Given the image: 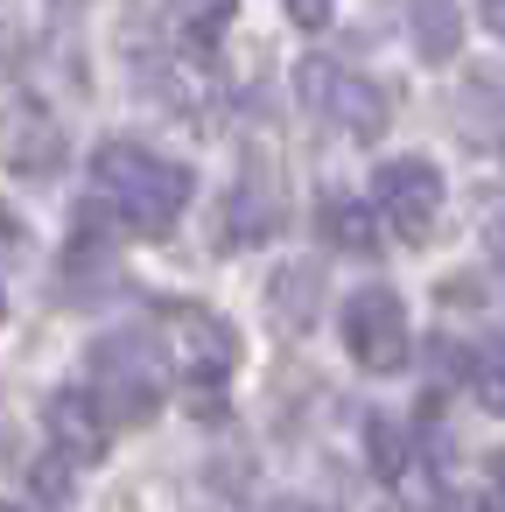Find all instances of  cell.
<instances>
[{
	"label": "cell",
	"instance_id": "obj_5",
	"mask_svg": "<svg viewBox=\"0 0 505 512\" xmlns=\"http://www.w3.org/2000/svg\"><path fill=\"white\" fill-rule=\"evenodd\" d=\"M169 358H176L183 379L211 386V379H225V372L239 365V337H232V323L211 316V309H176V316H169Z\"/></svg>",
	"mask_w": 505,
	"mask_h": 512
},
{
	"label": "cell",
	"instance_id": "obj_17",
	"mask_svg": "<svg viewBox=\"0 0 505 512\" xmlns=\"http://www.w3.org/2000/svg\"><path fill=\"white\" fill-rule=\"evenodd\" d=\"M449 512H484V498H456V505H449Z\"/></svg>",
	"mask_w": 505,
	"mask_h": 512
},
{
	"label": "cell",
	"instance_id": "obj_14",
	"mask_svg": "<svg viewBox=\"0 0 505 512\" xmlns=\"http://www.w3.org/2000/svg\"><path fill=\"white\" fill-rule=\"evenodd\" d=\"M372 463H379V477L407 470V435H393V421H372Z\"/></svg>",
	"mask_w": 505,
	"mask_h": 512
},
{
	"label": "cell",
	"instance_id": "obj_15",
	"mask_svg": "<svg viewBox=\"0 0 505 512\" xmlns=\"http://www.w3.org/2000/svg\"><path fill=\"white\" fill-rule=\"evenodd\" d=\"M288 15H295L302 29H323V22H330V0H288Z\"/></svg>",
	"mask_w": 505,
	"mask_h": 512
},
{
	"label": "cell",
	"instance_id": "obj_8",
	"mask_svg": "<svg viewBox=\"0 0 505 512\" xmlns=\"http://www.w3.org/2000/svg\"><path fill=\"white\" fill-rule=\"evenodd\" d=\"M281 225V197L267 190V176H246L239 190H232V204H225V239L232 246H253V239H267Z\"/></svg>",
	"mask_w": 505,
	"mask_h": 512
},
{
	"label": "cell",
	"instance_id": "obj_6",
	"mask_svg": "<svg viewBox=\"0 0 505 512\" xmlns=\"http://www.w3.org/2000/svg\"><path fill=\"white\" fill-rule=\"evenodd\" d=\"M92 379H99V400H113L120 421L155 414V358H148L134 337L99 344V351H92Z\"/></svg>",
	"mask_w": 505,
	"mask_h": 512
},
{
	"label": "cell",
	"instance_id": "obj_11",
	"mask_svg": "<svg viewBox=\"0 0 505 512\" xmlns=\"http://www.w3.org/2000/svg\"><path fill=\"white\" fill-rule=\"evenodd\" d=\"M463 386H470V400H477L484 414H505V337L470 344V358H463Z\"/></svg>",
	"mask_w": 505,
	"mask_h": 512
},
{
	"label": "cell",
	"instance_id": "obj_1",
	"mask_svg": "<svg viewBox=\"0 0 505 512\" xmlns=\"http://www.w3.org/2000/svg\"><path fill=\"white\" fill-rule=\"evenodd\" d=\"M92 176H99V197L120 211V225H134L148 239H162L190 204V169L162 162L155 148H134V141H106Z\"/></svg>",
	"mask_w": 505,
	"mask_h": 512
},
{
	"label": "cell",
	"instance_id": "obj_16",
	"mask_svg": "<svg viewBox=\"0 0 505 512\" xmlns=\"http://www.w3.org/2000/svg\"><path fill=\"white\" fill-rule=\"evenodd\" d=\"M484 22H491V29L505 36V0H484Z\"/></svg>",
	"mask_w": 505,
	"mask_h": 512
},
{
	"label": "cell",
	"instance_id": "obj_3",
	"mask_svg": "<svg viewBox=\"0 0 505 512\" xmlns=\"http://www.w3.org/2000/svg\"><path fill=\"white\" fill-rule=\"evenodd\" d=\"M344 344L365 372H400L414 337H407V302L393 288H358L344 302Z\"/></svg>",
	"mask_w": 505,
	"mask_h": 512
},
{
	"label": "cell",
	"instance_id": "obj_9",
	"mask_svg": "<svg viewBox=\"0 0 505 512\" xmlns=\"http://www.w3.org/2000/svg\"><path fill=\"white\" fill-rule=\"evenodd\" d=\"M407 29H414V50L428 64H449L456 43H463V15L456 0H407Z\"/></svg>",
	"mask_w": 505,
	"mask_h": 512
},
{
	"label": "cell",
	"instance_id": "obj_18",
	"mask_svg": "<svg viewBox=\"0 0 505 512\" xmlns=\"http://www.w3.org/2000/svg\"><path fill=\"white\" fill-rule=\"evenodd\" d=\"M491 477H498V491H505V456H498V463H491Z\"/></svg>",
	"mask_w": 505,
	"mask_h": 512
},
{
	"label": "cell",
	"instance_id": "obj_13",
	"mask_svg": "<svg viewBox=\"0 0 505 512\" xmlns=\"http://www.w3.org/2000/svg\"><path fill=\"white\" fill-rule=\"evenodd\" d=\"M323 239L330 246H344V253H372L379 239H372V218H365V204H351V197H323Z\"/></svg>",
	"mask_w": 505,
	"mask_h": 512
},
{
	"label": "cell",
	"instance_id": "obj_7",
	"mask_svg": "<svg viewBox=\"0 0 505 512\" xmlns=\"http://www.w3.org/2000/svg\"><path fill=\"white\" fill-rule=\"evenodd\" d=\"M267 309H274L281 330H309L316 309H323V267L316 260H288L274 274V288H267Z\"/></svg>",
	"mask_w": 505,
	"mask_h": 512
},
{
	"label": "cell",
	"instance_id": "obj_12",
	"mask_svg": "<svg viewBox=\"0 0 505 512\" xmlns=\"http://www.w3.org/2000/svg\"><path fill=\"white\" fill-rule=\"evenodd\" d=\"M169 29L197 50H211L225 29H232V0H169Z\"/></svg>",
	"mask_w": 505,
	"mask_h": 512
},
{
	"label": "cell",
	"instance_id": "obj_19",
	"mask_svg": "<svg viewBox=\"0 0 505 512\" xmlns=\"http://www.w3.org/2000/svg\"><path fill=\"white\" fill-rule=\"evenodd\" d=\"M0 512H15V505H0Z\"/></svg>",
	"mask_w": 505,
	"mask_h": 512
},
{
	"label": "cell",
	"instance_id": "obj_4",
	"mask_svg": "<svg viewBox=\"0 0 505 512\" xmlns=\"http://www.w3.org/2000/svg\"><path fill=\"white\" fill-rule=\"evenodd\" d=\"M372 204H379V218H386L400 239H428V225H435V211H442V176H435V162H428V155L379 162Z\"/></svg>",
	"mask_w": 505,
	"mask_h": 512
},
{
	"label": "cell",
	"instance_id": "obj_2",
	"mask_svg": "<svg viewBox=\"0 0 505 512\" xmlns=\"http://www.w3.org/2000/svg\"><path fill=\"white\" fill-rule=\"evenodd\" d=\"M302 99H309L323 120H337L344 134H358V141H379V134H386V113H393L372 78H358V71H344V64H323V57L302 64Z\"/></svg>",
	"mask_w": 505,
	"mask_h": 512
},
{
	"label": "cell",
	"instance_id": "obj_10",
	"mask_svg": "<svg viewBox=\"0 0 505 512\" xmlns=\"http://www.w3.org/2000/svg\"><path fill=\"white\" fill-rule=\"evenodd\" d=\"M50 435H57L71 456H92V449L106 442V414H99V400H85V393H57V400H50Z\"/></svg>",
	"mask_w": 505,
	"mask_h": 512
}]
</instances>
